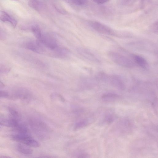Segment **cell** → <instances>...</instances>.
<instances>
[{
  "instance_id": "obj_5",
  "label": "cell",
  "mask_w": 158,
  "mask_h": 158,
  "mask_svg": "<svg viewBox=\"0 0 158 158\" xmlns=\"http://www.w3.org/2000/svg\"><path fill=\"white\" fill-rule=\"evenodd\" d=\"M25 47L28 49L37 53L42 54L46 52L45 48L37 40L28 42L26 43Z\"/></svg>"
},
{
  "instance_id": "obj_9",
  "label": "cell",
  "mask_w": 158,
  "mask_h": 158,
  "mask_svg": "<svg viewBox=\"0 0 158 158\" xmlns=\"http://www.w3.org/2000/svg\"><path fill=\"white\" fill-rule=\"evenodd\" d=\"M0 125L6 126L16 128L19 125L18 121L15 118H12L7 121H4L0 122Z\"/></svg>"
},
{
  "instance_id": "obj_17",
  "label": "cell",
  "mask_w": 158,
  "mask_h": 158,
  "mask_svg": "<svg viewBox=\"0 0 158 158\" xmlns=\"http://www.w3.org/2000/svg\"><path fill=\"white\" fill-rule=\"evenodd\" d=\"M92 1L98 4H103L108 2L109 0H92Z\"/></svg>"
},
{
  "instance_id": "obj_13",
  "label": "cell",
  "mask_w": 158,
  "mask_h": 158,
  "mask_svg": "<svg viewBox=\"0 0 158 158\" xmlns=\"http://www.w3.org/2000/svg\"><path fill=\"white\" fill-rule=\"evenodd\" d=\"M87 0H70V3L79 6H83L85 5Z\"/></svg>"
},
{
  "instance_id": "obj_18",
  "label": "cell",
  "mask_w": 158,
  "mask_h": 158,
  "mask_svg": "<svg viewBox=\"0 0 158 158\" xmlns=\"http://www.w3.org/2000/svg\"><path fill=\"white\" fill-rule=\"evenodd\" d=\"M9 95L8 93L5 91H0V98L5 97Z\"/></svg>"
},
{
  "instance_id": "obj_20",
  "label": "cell",
  "mask_w": 158,
  "mask_h": 158,
  "mask_svg": "<svg viewBox=\"0 0 158 158\" xmlns=\"http://www.w3.org/2000/svg\"><path fill=\"white\" fill-rule=\"evenodd\" d=\"M10 111L12 115L15 117L18 116V112L16 111H15L14 110L11 109H10Z\"/></svg>"
},
{
  "instance_id": "obj_1",
  "label": "cell",
  "mask_w": 158,
  "mask_h": 158,
  "mask_svg": "<svg viewBox=\"0 0 158 158\" xmlns=\"http://www.w3.org/2000/svg\"><path fill=\"white\" fill-rule=\"evenodd\" d=\"M108 55L111 60L118 65L128 68H132L134 66L130 59L119 53L110 51Z\"/></svg>"
},
{
  "instance_id": "obj_21",
  "label": "cell",
  "mask_w": 158,
  "mask_h": 158,
  "mask_svg": "<svg viewBox=\"0 0 158 158\" xmlns=\"http://www.w3.org/2000/svg\"><path fill=\"white\" fill-rule=\"evenodd\" d=\"M88 155L85 153H82L79 155L78 157H88Z\"/></svg>"
},
{
  "instance_id": "obj_11",
  "label": "cell",
  "mask_w": 158,
  "mask_h": 158,
  "mask_svg": "<svg viewBox=\"0 0 158 158\" xmlns=\"http://www.w3.org/2000/svg\"><path fill=\"white\" fill-rule=\"evenodd\" d=\"M29 6L35 10L39 11L41 9L42 5L38 0H29Z\"/></svg>"
},
{
  "instance_id": "obj_2",
  "label": "cell",
  "mask_w": 158,
  "mask_h": 158,
  "mask_svg": "<svg viewBox=\"0 0 158 158\" xmlns=\"http://www.w3.org/2000/svg\"><path fill=\"white\" fill-rule=\"evenodd\" d=\"M33 124L35 130L40 139H46L48 138L51 130L46 123L40 120H36Z\"/></svg>"
},
{
  "instance_id": "obj_15",
  "label": "cell",
  "mask_w": 158,
  "mask_h": 158,
  "mask_svg": "<svg viewBox=\"0 0 158 158\" xmlns=\"http://www.w3.org/2000/svg\"><path fill=\"white\" fill-rule=\"evenodd\" d=\"M158 22L156 21L154 23L151 25L150 27V30L153 33L156 34H158Z\"/></svg>"
},
{
  "instance_id": "obj_12",
  "label": "cell",
  "mask_w": 158,
  "mask_h": 158,
  "mask_svg": "<svg viewBox=\"0 0 158 158\" xmlns=\"http://www.w3.org/2000/svg\"><path fill=\"white\" fill-rule=\"evenodd\" d=\"M88 122L86 120H81L78 122L75 125L74 129L75 130H77L81 129L87 125Z\"/></svg>"
},
{
  "instance_id": "obj_8",
  "label": "cell",
  "mask_w": 158,
  "mask_h": 158,
  "mask_svg": "<svg viewBox=\"0 0 158 158\" xmlns=\"http://www.w3.org/2000/svg\"><path fill=\"white\" fill-rule=\"evenodd\" d=\"M29 146L22 143L20 144L17 146V149L20 152L22 153L30 154L33 153V150Z\"/></svg>"
},
{
  "instance_id": "obj_16",
  "label": "cell",
  "mask_w": 158,
  "mask_h": 158,
  "mask_svg": "<svg viewBox=\"0 0 158 158\" xmlns=\"http://www.w3.org/2000/svg\"><path fill=\"white\" fill-rule=\"evenodd\" d=\"M119 97L118 95L113 93H108L104 94L102 96L103 98H116Z\"/></svg>"
},
{
  "instance_id": "obj_23",
  "label": "cell",
  "mask_w": 158,
  "mask_h": 158,
  "mask_svg": "<svg viewBox=\"0 0 158 158\" xmlns=\"http://www.w3.org/2000/svg\"><path fill=\"white\" fill-rule=\"evenodd\" d=\"M10 157L9 156H0V158H10Z\"/></svg>"
},
{
  "instance_id": "obj_14",
  "label": "cell",
  "mask_w": 158,
  "mask_h": 158,
  "mask_svg": "<svg viewBox=\"0 0 158 158\" xmlns=\"http://www.w3.org/2000/svg\"><path fill=\"white\" fill-rule=\"evenodd\" d=\"M137 0H119L120 3L123 5H129L135 2Z\"/></svg>"
},
{
  "instance_id": "obj_6",
  "label": "cell",
  "mask_w": 158,
  "mask_h": 158,
  "mask_svg": "<svg viewBox=\"0 0 158 158\" xmlns=\"http://www.w3.org/2000/svg\"><path fill=\"white\" fill-rule=\"evenodd\" d=\"M0 19L3 22H9L14 28L17 25V22L15 20L12 18L4 11H0Z\"/></svg>"
},
{
  "instance_id": "obj_4",
  "label": "cell",
  "mask_w": 158,
  "mask_h": 158,
  "mask_svg": "<svg viewBox=\"0 0 158 158\" xmlns=\"http://www.w3.org/2000/svg\"><path fill=\"white\" fill-rule=\"evenodd\" d=\"M100 75L101 78L109 82L114 87L121 89L124 88L123 81L119 77L115 75H107L104 74H101Z\"/></svg>"
},
{
  "instance_id": "obj_7",
  "label": "cell",
  "mask_w": 158,
  "mask_h": 158,
  "mask_svg": "<svg viewBox=\"0 0 158 158\" xmlns=\"http://www.w3.org/2000/svg\"><path fill=\"white\" fill-rule=\"evenodd\" d=\"M135 62L142 68L146 69L148 68L149 65L146 59L143 57L137 55H132Z\"/></svg>"
},
{
  "instance_id": "obj_22",
  "label": "cell",
  "mask_w": 158,
  "mask_h": 158,
  "mask_svg": "<svg viewBox=\"0 0 158 158\" xmlns=\"http://www.w3.org/2000/svg\"><path fill=\"white\" fill-rule=\"evenodd\" d=\"M62 1L68 3H70V0H62Z\"/></svg>"
},
{
  "instance_id": "obj_10",
  "label": "cell",
  "mask_w": 158,
  "mask_h": 158,
  "mask_svg": "<svg viewBox=\"0 0 158 158\" xmlns=\"http://www.w3.org/2000/svg\"><path fill=\"white\" fill-rule=\"evenodd\" d=\"M31 29L37 40H39L41 38L43 34L40 28L37 25H35L32 26Z\"/></svg>"
},
{
  "instance_id": "obj_3",
  "label": "cell",
  "mask_w": 158,
  "mask_h": 158,
  "mask_svg": "<svg viewBox=\"0 0 158 158\" xmlns=\"http://www.w3.org/2000/svg\"><path fill=\"white\" fill-rule=\"evenodd\" d=\"M91 27L94 30L101 33L112 36L117 34L111 28L104 24L96 21H92L90 23Z\"/></svg>"
},
{
  "instance_id": "obj_19",
  "label": "cell",
  "mask_w": 158,
  "mask_h": 158,
  "mask_svg": "<svg viewBox=\"0 0 158 158\" xmlns=\"http://www.w3.org/2000/svg\"><path fill=\"white\" fill-rule=\"evenodd\" d=\"M55 8L56 9V10H57L58 12H60L63 14H66L67 13V12L66 11L64 10L63 9H61L55 6H54Z\"/></svg>"
}]
</instances>
